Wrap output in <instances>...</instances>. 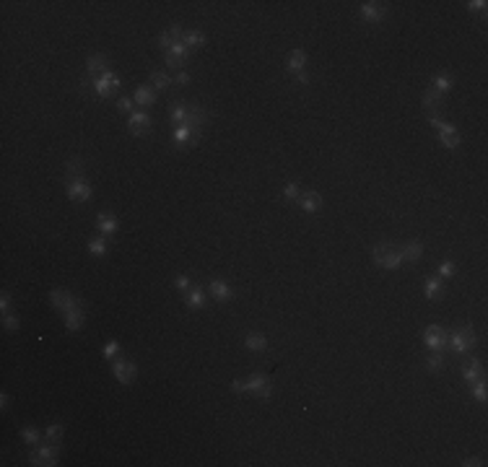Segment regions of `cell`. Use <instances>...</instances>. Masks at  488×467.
Returning <instances> with one entry per match:
<instances>
[{"label": "cell", "mask_w": 488, "mask_h": 467, "mask_svg": "<svg viewBox=\"0 0 488 467\" xmlns=\"http://www.w3.org/2000/svg\"><path fill=\"white\" fill-rule=\"evenodd\" d=\"M304 65H307V52L304 49H293L288 55V70L291 73H299V70H304Z\"/></svg>", "instance_id": "cell-25"}, {"label": "cell", "mask_w": 488, "mask_h": 467, "mask_svg": "<svg viewBox=\"0 0 488 467\" xmlns=\"http://www.w3.org/2000/svg\"><path fill=\"white\" fill-rule=\"evenodd\" d=\"M174 80H177V83H179V86H187V83H190V73H185V70H179V73H177V78H174Z\"/></svg>", "instance_id": "cell-49"}, {"label": "cell", "mask_w": 488, "mask_h": 467, "mask_svg": "<svg viewBox=\"0 0 488 467\" xmlns=\"http://www.w3.org/2000/svg\"><path fill=\"white\" fill-rule=\"evenodd\" d=\"M244 389H247L249 394H255L257 400H268L270 397V377L268 374H252V377L244 382Z\"/></svg>", "instance_id": "cell-5"}, {"label": "cell", "mask_w": 488, "mask_h": 467, "mask_svg": "<svg viewBox=\"0 0 488 467\" xmlns=\"http://www.w3.org/2000/svg\"><path fill=\"white\" fill-rule=\"evenodd\" d=\"M135 101L140 107H151L156 101V94H154V86H138L135 88Z\"/></svg>", "instance_id": "cell-21"}, {"label": "cell", "mask_w": 488, "mask_h": 467, "mask_svg": "<svg viewBox=\"0 0 488 467\" xmlns=\"http://www.w3.org/2000/svg\"><path fill=\"white\" fill-rule=\"evenodd\" d=\"M299 205H301L304 210H307V213L320 210V205H322V197H320V192H314V190L301 192V195H299Z\"/></svg>", "instance_id": "cell-11"}, {"label": "cell", "mask_w": 488, "mask_h": 467, "mask_svg": "<svg viewBox=\"0 0 488 467\" xmlns=\"http://www.w3.org/2000/svg\"><path fill=\"white\" fill-rule=\"evenodd\" d=\"M151 86L154 88H169L171 86V78L164 73H151Z\"/></svg>", "instance_id": "cell-31"}, {"label": "cell", "mask_w": 488, "mask_h": 467, "mask_svg": "<svg viewBox=\"0 0 488 467\" xmlns=\"http://www.w3.org/2000/svg\"><path fill=\"white\" fill-rule=\"evenodd\" d=\"M8 307H11V293L3 291L0 293V309H3V314H8Z\"/></svg>", "instance_id": "cell-45"}, {"label": "cell", "mask_w": 488, "mask_h": 467, "mask_svg": "<svg viewBox=\"0 0 488 467\" xmlns=\"http://www.w3.org/2000/svg\"><path fill=\"white\" fill-rule=\"evenodd\" d=\"M431 88H436L439 94H444L447 88H452V78H449V76H436V80H434Z\"/></svg>", "instance_id": "cell-34"}, {"label": "cell", "mask_w": 488, "mask_h": 467, "mask_svg": "<svg viewBox=\"0 0 488 467\" xmlns=\"http://www.w3.org/2000/svg\"><path fill=\"white\" fill-rule=\"evenodd\" d=\"M117 353H120V345H117V343H109V345H107V348H104V356H107V358H112V356H117Z\"/></svg>", "instance_id": "cell-47"}, {"label": "cell", "mask_w": 488, "mask_h": 467, "mask_svg": "<svg viewBox=\"0 0 488 467\" xmlns=\"http://www.w3.org/2000/svg\"><path fill=\"white\" fill-rule=\"evenodd\" d=\"M473 397H475L478 402H486V379L473 384Z\"/></svg>", "instance_id": "cell-38"}, {"label": "cell", "mask_w": 488, "mask_h": 467, "mask_svg": "<svg viewBox=\"0 0 488 467\" xmlns=\"http://www.w3.org/2000/svg\"><path fill=\"white\" fill-rule=\"evenodd\" d=\"M400 255H403V260L415 262V260H421V255H423V244L421 241H408L405 247H400Z\"/></svg>", "instance_id": "cell-19"}, {"label": "cell", "mask_w": 488, "mask_h": 467, "mask_svg": "<svg viewBox=\"0 0 488 467\" xmlns=\"http://www.w3.org/2000/svg\"><path fill=\"white\" fill-rule=\"evenodd\" d=\"M169 52H171V55H177V57H182V60H185V57L190 55V47H187L185 42H174V44H171V49H169Z\"/></svg>", "instance_id": "cell-37"}, {"label": "cell", "mask_w": 488, "mask_h": 467, "mask_svg": "<svg viewBox=\"0 0 488 467\" xmlns=\"http://www.w3.org/2000/svg\"><path fill=\"white\" fill-rule=\"evenodd\" d=\"M177 288H179V291H190V280H187V275H179V278H177Z\"/></svg>", "instance_id": "cell-51"}, {"label": "cell", "mask_w": 488, "mask_h": 467, "mask_svg": "<svg viewBox=\"0 0 488 467\" xmlns=\"http://www.w3.org/2000/svg\"><path fill=\"white\" fill-rule=\"evenodd\" d=\"M475 345V330L470 324H465L462 330L449 332V348H454L457 353H467Z\"/></svg>", "instance_id": "cell-3"}, {"label": "cell", "mask_w": 488, "mask_h": 467, "mask_svg": "<svg viewBox=\"0 0 488 467\" xmlns=\"http://www.w3.org/2000/svg\"><path fill=\"white\" fill-rule=\"evenodd\" d=\"M454 272H457V268H454V262H444V265L439 268V275H442V278H452V275H454Z\"/></svg>", "instance_id": "cell-41"}, {"label": "cell", "mask_w": 488, "mask_h": 467, "mask_svg": "<svg viewBox=\"0 0 488 467\" xmlns=\"http://www.w3.org/2000/svg\"><path fill=\"white\" fill-rule=\"evenodd\" d=\"M57 452L60 446L55 441L49 444H37L34 452L29 454V462H32L34 467H49V465H57Z\"/></svg>", "instance_id": "cell-1"}, {"label": "cell", "mask_w": 488, "mask_h": 467, "mask_svg": "<svg viewBox=\"0 0 488 467\" xmlns=\"http://www.w3.org/2000/svg\"><path fill=\"white\" fill-rule=\"evenodd\" d=\"M166 65L169 68H182V65H185V60L177 57V55H171V52H166Z\"/></svg>", "instance_id": "cell-44"}, {"label": "cell", "mask_w": 488, "mask_h": 467, "mask_svg": "<svg viewBox=\"0 0 488 467\" xmlns=\"http://www.w3.org/2000/svg\"><path fill=\"white\" fill-rule=\"evenodd\" d=\"M187 47H200V44H205V34H200V32H185V39H182Z\"/></svg>", "instance_id": "cell-30"}, {"label": "cell", "mask_w": 488, "mask_h": 467, "mask_svg": "<svg viewBox=\"0 0 488 467\" xmlns=\"http://www.w3.org/2000/svg\"><path fill=\"white\" fill-rule=\"evenodd\" d=\"M462 374H465V382L470 384V387H473L475 382H483V379H486V371H483V363H481V361H473V363H467Z\"/></svg>", "instance_id": "cell-15"}, {"label": "cell", "mask_w": 488, "mask_h": 467, "mask_svg": "<svg viewBox=\"0 0 488 467\" xmlns=\"http://www.w3.org/2000/svg\"><path fill=\"white\" fill-rule=\"evenodd\" d=\"M203 122H205V109L200 104H187V125L198 130Z\"/></svg>", "instance_id": "cell-16"}, {"label": "cell", "mask_w": 488, "mask_h": 467, "mask_svg": "<svg viewBox=\"0 0 488 467\" xmlns=\"http://www.w3.org/2000/svg\"><path fill=\"white\" fill-rule=\"evenodd\" d=\"M231 389H234V392H247V389H244V382H239V379L231 382Z\"/></svg>", "instance_id": "cell-53"}, {"label": "cell", "mask_w": 488, "mask_h": 467, "mask_svg": "<svg viewBox=\"0 0 488 467\" xmlns=\"http://www.w3.org/2000/svg\"><path fill=\"white\" fill-rule=\"evenodd\" d=\"M65 327L68 330H81L83 327V309L76 307V309L65 311Z\"/></svg>", "instance_id": "cell-20"}, {"label": "cell", "mask_w": 488, "mask_h": 467, "mask_svg": "<svg viewBox=\"0 0 488 467\" xmlns=\"http://www.w3.org/2000/svg\"><path fill=\"white\" fill-rule=\"evenodd\" d=\"M68 197L70 200H78V202H86L91 197V185L86 179H76V182H68Z\"/></svg>", "instance_id": "cell-8"}, {"label": "cell", "mask_w": 488, "mask_h": 467, "mask_svg": "<svg viewBox=\"0 0 488 467\" xmlns=\"http://www.w3.org/2000/svg\"><path fill=\"white\" fill-rule=\"evenodd\" d=\"M0 405H3V410L8 408V394H0Z\"/></svg>", "instance_id": "cell-54"}, {"label": "cell", "mask_w": 488, "mask_h": 467, "mask_svg": "<svg viewBox=\"0 0 488 467\" xmlns=\"http://www.w3.org/2000/svg\"><path fill=\"white\" fill-rule=\"evenodd\" d=\"M49 301H52L57 309H63V314L70 311V309H76V307H81V301L70 291H65V288H55L52 293H49Z\"/></svg>", "instance_id": "cell-6"}, {"label": "cell", "mask_w": 488, "mask_h": 467, "mask_svg": "<svg viewBox=\"0 0 488 467\" xmlns=\"http://www.w3.org/2000/svg\"><path fill=\"white\" fill-rule=\"evenodd\" d=\"M21 439H24L29 446H37V444H39V439H42V433H39V431L34 428V426H26V428L21 431Z\"/></svg>", "instance_id": "cell-29"}, {"label": "cell", "mask_w": 488, "mask_h": 467, "mask_svg": "<svg viewBox=\"0 0 488 467\" xmlns=\"http://www.w3.org/2000/svg\"><path fill=\"white\" fill-rule=\"evenodd\" d=\"M210 296L218 299V301H231L234 293H231V288L223 280H210Z\"/></svg>", "instance_id": "cell-17"}, {"label": "cell", "mask_w": 488, "mask_h": 467, "mask_svg": "<svg viewBox=\"0 0 488 467\" xmlns=\"http://www.w3.org/2000/svg\"><path fill=\"white\" fill-rule=\"evenodd\" d=\"M3 327L5 330H18V327H21V322H18V317H16V314H11V311H8V314H3Z\"/></svg>", "instance_id": "cell-36"}, {"label": "cell", "mask_w": 488, "mask_h": 467, "mask_svg": "<svg viewBox=\"0 0 488 467\" xmlns=\"http://www.w3.org/2000/svg\"><path fill=\"white\" fill-rule=\"evenodd\" d=\"M423 107H426V112H429V117H439V112H442V94L436 88H426V94H423Z\"/></svg>", "instance_id": "cell-10"}, {"label": "cell", "mask_w": 488, "mask_h": 467, "mask_svg": "<svg viewBox=\"0 0 488 467\" xmlns=\"http://www.w3.org/2000/svg\"><path fill=\"white\" fill-rule=\"evenodd\" d=\"M185 304H187L190 309L205 307V293H203V288H190V291L185 293Z\"/></svg>", "instance_id": "cell-22"}, {"label": "cell", "mask_w": 488, "mask_h": 467, "mask_svg": "<svg viewBox=\"0 0 488 467\" xmlns=\"http://www.w3.org/2000/svg\"><path fill=\"white\" fill-rule=\"evenodd\" d=\"M171 44H174V37H171L169 32H164V34L159 37V47H161V49H166V52H169Z\"/></svg>", "instance_id": "cell-40"}, {"label": "cell", "mask_w": 488, "mask_h": 467, "mask_svg": "<svg viewBox=\"0 0 488 467\" xmlns=\"http://www.w3.org/2000/svg\"><path fill=\"white\" fill-rule=\"evenodd\" d=\"M63 423H55V426H49V428H47V441H60V439H63Z\"/></svg>", "instance_id": "cell-33"}, {"label": "cell", "mask_w": 488, "mask_h": 467, "mask_svg": "<svg viewBox=\"0 0 488 467\" xmlns=\"http://www.w3.org/2000/svg\"><path fill=\"white\" fill-rule=\"evenodd\" d=\"M127 127H130V133L133 135H146L148 127H151V117L146 115V112H133L130 119H127Z\"/></svg>", "instance_id": "cell-9"}, {"label": "cell", "mask_w": 488, "mask_h": 467, "mask_svg": "<svg viewBox=\"0 0 488 467\" xmlns=\"http://www.w3.org/2000/svg\"><path fill=\"white\" fill-rule=\"evenodd\" d=\"M107 68H109V63H107L104 55H91L88 63H86V70H88L91 76H94V73H107Z\"/></svg>", "instance_id": "cell-24"}, {"label": "cell", "mask_w": 488, "mask_h": 467, "mask_svg": "<svg viewBox=\"0 0 488 467\" xmlns=\"http://www.w3.org/2000/svg\"><path fill=\"white\" fill-rule=\"evenodd\" d=\"M444 286H442V278H429L426 280V296L429 299H442Z\"/></svg>", "instance_id": "cell-26"}, {"label": "cell", "mask_w": 488, "mask_h": 467, "mask_svg": "<svg viewBox=\"0 0 488 467\" xmlns=\"http://www.w3.org/2000/svg\"><path fill=\"white\" fill-rule=\"evenodd\" d=\"M171 119H174L177 125L187 122V104H182V101H174V104H171Z\"/></svg>", "instance_id": "cell-27"}, {"label": "cell", "mask_w": 488, "mask_h": 467, "mask_svg": "<svg viewBox=\"0 0 488 467\" xmlns=\"http://www.w3.org/2000/svg\"><path fill=\"white\" fill-rule=\"evenodd\" d=\"M101 78H104L112 88H120V78H117L115 73H109V70H107V73H101Z\"/></svg>", "instance_id": "cell-46"}, {"label": "cell", "mask_w": 488, "mask_h": 467, "mask_svg": "<svg viewBox=\"0 0 488 467\" xmlns=\"http://www.w3.org/2000/svg\"><path fill=\"white\" fill-rule=\"evenodd\" d=\"M384 13H387V8L382 3H361V16L366 21H382Z\"/></svg>", "instance_id": "cell-12"}, {"label": "cell", "mask_w": 488, "mask_h": 467, "mask_svg": "<svg viewBox=\"0 0 488 467\" xmlns=\"http://www.w3.org/2000/svg\"><path fill=\"white\" fill-rule=\"evenodd\" d=\"M423 340H426V345H429L431 350H447L449 348V332H447L444 327H439V324L426 327L423 330Z\"/></svg>", "instance_id": "cell-4"}, {"label": "cell", "mask_w": 488, "mask_h": 467, "mask_svg": "<svg viewBox=\"0 0 488 467\" xmlns=\"http://www.w3.org/2000/svg\"><path fill=\"white\" fill-rule=\"evenodd\" d=\"M94 88H96V94H99V96H112V91H115V88H112V86L107 83V80H104V78H96V80H94Z\"/></svg>", "instance_id": "cell-35"}, {"label": "cell", "mask_w": 488, "mask_h": 467, "mask_svg": "<svg viewBox=\"0 0 488 467\" xmlns=\"http://www.w3.org/2000/svg\"><path fill=\"white\" fill-rule=\"evenodd\" d=\"M244 345H247L249 350H265L268 348V338L262 332H249L247 338H244Z\"/></svg>", "instance_id": "cell-23"}, {"label": "cell", "mask_w": 488, "mask_h": 467, "mask_svg": "<svg viewBox=\"0 0 488 467\" xmlns=\"http://www.w3.org/2000/svg\"><path fill=\"white\" fill-rule=\"evenodd\" d=\"M439 138H442V143L447 146V148H457L460 146V133H457V127L454 125H442L439 127Z\"/></svg>", "instance_id": "cell-14"}, {"label": "cell", "mask_w": 488, "mask_h": 467, "mask_svg": "<svg viewBox=\"0 0 488 467\" xmlns=\"http://www.w3.org/2000/svg\"><path fill=\"white\" fill-rule=\"evenodd\" d=\"M76 179H83V161H70L68 164V182H76Z\"/></svg>", "instance_id": "cell-28"}, {"label": "cell", "mask_w": 488, "mask_h": 467, "mask_svg": "<svg viewBox=\"0 0 488 467\" xmlns=\"http://www.w3.org/2000/svg\"><path fill=\"white\" fill-rule=\"evenodd\" d=\"M88 249H91V252H94V255H96V257H101V255H107V244H104V239H94V241H91V244H88Z\"/></svg>", "instance_id": "cell-39"}, {"label": "cell", "mask_w": 488, "mask_h": 467, "mask_svg": "<svg viewBox=\"0 0 488 467\" xmlns=\"http://www.w3.org/2000/svg\"><path fill=\"white\" fill-rule=\"evenodd\" d=\"M486 0H473V3H467V8H470V11H486Z\"/></svg>", "instance_id": "cell-48"}, {"label": "cell", "mask_w": 488, "mask_h": 467, "mask_svg": "<svg viewBox=\"0 0 488 467\" xmlns=\"http://www.w3.org/2000/svg\"><path fill=\"white\" fill-rule=\"evenodd\" d=\"M283 192H286V197H299L301 195V190H299V185H296V182H291V185H286V190H283Z\"/></svg>", "instance_id": "cell-43"}, {"label": "cell", "mask_w": 488, "mask_h": 467, "mask_svg": "<svg viewBox=\"0 0 488 467\" xmlns=\"http://www.w3.org/2000/svg\"><path fill=\"white\" fill-rule=\"evenodd\" d=\"M112 371H115V377H117L122 384H133L135 377H138V366H135L133 361H115Z\"/></svg>", "instance_id": "cell-7"}, {"label": "cell", "mask_w": 488, "mask_h": 467, "mask_svg": "<svg viewBox=\"0 0 488 467\" xmlns=\"http://www.w3.org/2000/svg\"><path fill=\"white\" fill-rule=\"evenodd\" d=\"M296 83H309V73L299 70V73H296Z\"/></svg>", "instance_id": "cell-52"}, {"label": "cell", "mask_w": 488, "mask_h": 467, "mask_svg": "<svg viewBox=\"0 0 488 467\" xmlns=\"http://www.w3.org/2000/svg\"><path fill=\"white\" fill-rule=\"evenodd\" d=\"M96 226H99V231H101V236H112V234L117 231V218L112 216V213H99V218H96Z\"/></svg>", "instance_id": "cell-13"}, {"label": "cell", "mask_w": 488, "mask_h": 467, "mask_svg": "<svg viewBox=\"0 0 488 467\" xmlns=\"http://www.w3.org/2000/svg\"><path fill=\"white\" fill-rule=\"evenodd\" d=\"M117 109H120V112H130V115H133V99L122 96V99L117 101Z\"/></svg>", "instance_id": "cell-42"}, {"label": "cell", "mask_w": 488, "mask_h": 467, "mask_svg": "<svg viewBox=\"0 0 488 467\" xmlns=\"http://www.w3.org/2000/svg\"><path fill=\"white\" fill-rule=\"evenodd\" d=\"M442 366H444V353L442 350H434L431 356H429V369L431 371H442Z\"/></svg>", "instance_id": "cell-32"}, {"label": "cell", "mask_w": 488, "mask_h": 467, "mask_svg": "<svg viewBox=\"0 0 488 467\" xmlns=\"http://www.w3.org/2000/svg\"><path fill=\"white\" fill-rule=\"evenodd\" d=\"M374 262L382 268H398L403 262V255H400V247H392V244H377L374 247Z\"/></svg>", "instance_id": "cell-2"}, {"label": "cell", "mask_w": 488, "mask_h": 467, "mask_svg": "<svg viewBox=\"0 0 488 467\" xmlns=\"http://www.w3.org/2000/svg\"><path fill=\"white\" fill-rule=\"evenodd\" d=\"M465 467H481L483 465V460H481V457H467V460L462 462Z\"/></svg>", "instance_id": "cell-50"}, {"label": "cell", "mask_w": 488, "mask_h": 467, "mask_svg": "<svg viewBox=\"0 0 488 467\" xmlns=\"http://www.w3.org/2000/svg\"><path fill=\"white\" fill-rule=\"evenodd\" d=\"M198 133H200V130L190 127L187 122H182V125H177V127H174V140H177V143H187V140L192 138V140L198 143Z\"/></svg>", "instance_id": "cell-18"}]
</instances>
